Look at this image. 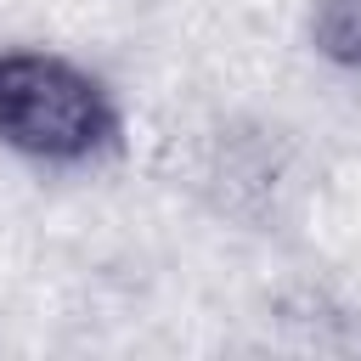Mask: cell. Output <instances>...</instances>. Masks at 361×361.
<instances>
[{"label":"cell","mask_w":361,"mask_h":361,"mask_svg":"<svg viewBox=\"0 0 361 361\" xmlns=\"http://www.w3.org/2000/svg\"><path fill=\"white\" fill-rule=\"evenodd\" d=\"M316 45H322V56L361 68V0H322L316 6Z\"/></svg>","instance_id":"cell-2"},{"label":"cell","mask_w":361,"mask_h":361,"mask_svg":"<svg viewBox=\"0 0 361 361\" xmlns=\"http://www.w3.org/2000/svg\"><path fill=\"white\" fill-rule=\"evenodd\" d=\"M0 141L45 164H85L118 141V113L85 68L51 51H6L0 56Z\"/></svg>","instance_id":"cell-1"}]
</instances>
